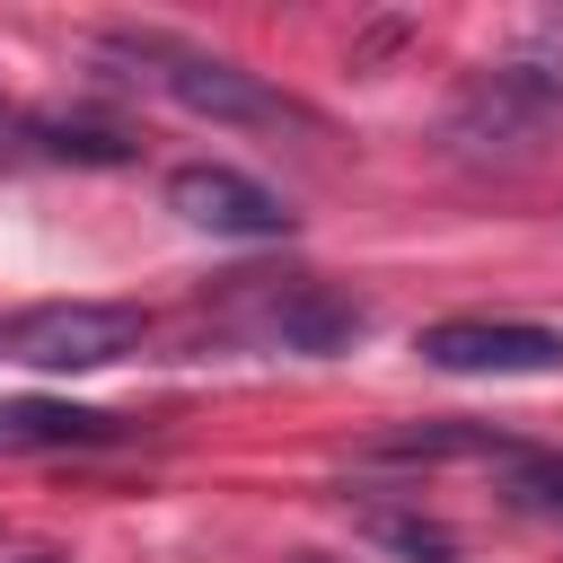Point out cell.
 Segmentation results:
<instances>
[{"label": "cell", "instance_id": "cell-1", "mask_svg": "<svg viewBox=\"0 0 563 563\" xmlns=\"http://www.w3.org/2000/svg\"><path fill=\"white\" fill-rule=\"evenodd\" d=\"M106 53H123V62H132L158 97H176L185 114H211V123H282V114H290L255 70H238V62L202 53V44H176V35H106Z\"/></svg>", "mask_w": 563, "mask_h": 563}, {"label": "cell", "instance_id": "cell-2", "mask_svg": "<svg viewBox=\"0 0 563 563\" xmlns=\"http://www.w3.org/2000/svg\"><path fill=\"white\" fill-rule=\"evenodd\" d=\"M150 317L141 308H114V299H44L26 317L0 325V352L26 361V369H106L123 352H141Z\"/></svg>", "mask_w": 563, "mask_h": 563}, {"label": "cell", "instance_id": "cell-3", "mask_svg": "<svg viewBox=\"0 0 563 563\" xmlns=\"http://www.w3.org/2000/svg\"><path fill=\"white\" fill-rule=\"evenodd\" d=\"M554 114H563L554 79L510 62V70H484V79L457 97V114H449V141H457L466 158H528V150L554 132Z\"/></svg>", "mask_w": 563, "mask_h": 563}, {"label": "cell", "instance_id": "cell-4", "mask_svg": "<svg viewBox=\"0 0 563 563\" xmlns=\"http://www.w3.org/2000/svg\"><path fill=\"white\" fill-rule=\"evenodd\" d=\"M413 352L431 369H457V378H537V369H563V334L528 325V317H440V325H422Z\"/></svg>", "mask_w": 563, "mask_h": 563}, {"label": "cell", "instance_id": "cell-5", "mask_svg": "<svg viewBox=\"0 0 563 563\" xmlns=\"http://www.w3.org/2000/svg\"><path fill=\"white\" fill-rule=\"evenodd\" d=\"M167 211L194 220V229H211V238H290V202H282L273 185L220 167V158L176 167V176H167Z\"/></svg>", "mask_w": 563, "mask_h": 563}, {"label": "cell", "instance_id": "cell-6", "mask_svg": "<svg viewBox=\"0 0 563 563\" xmlns=\"http://www.w3.org/2000/svg\"><path fill=\"white\" fill-rule=\"evenodd\" d=\"M361 325H369V308L343 299V290H325V282H299V290H282V299L264 308V334H273L282 352H352Z\"/></svg>", "mask_w": 563, "mask_h": 563}, {"label": "cell", "instance_id": "cell-7", "mask_svg": "<svg viewBox=\"0 0 563 563\" xmlns=\"http://www.w3.org/2000/svg\"><path fill=\"white\" fill-rule=\"evenodd\" d=\"M97 440H114V413H88V405H62V396L0 405V457H26V449H97Z\"/></svg>", "mask_w": 563, "mask_h": 563}, {"label": "cell", "instance_id": "cell-8", "mask_svg": "<svg viewBox=\"0 0 563 563\" xmlns=\"http://www.w3.org/2000/svg\"><path fill=\"white\" fill-rule=\"evenodd\" d=\"M369 457H510V440L484 422H413V431H378Z\"/></svg>", "mask_w": 563, "mask_h": 563}, {"label": "cell", "instance_id": "cell-9", "mask_svg": "<svg viewBox=\"0 0 563 563\" xmlns=\"http://www.w3.org/2000/svg\"><path fill=\"white\" fill-rule=\"evenodd\" d=\"M352 528L369 537V545H387V554H405V563H457V528H440V519H422V510H352Z\"/></svg>", "mask_w": 563, "mask_h": 563}, {"label": "cell", "instance_id": "cell-10", "mask_svg": "<svg viewBox=\"0 0 563 563\" xmlns=\"http://www.w3.org/2000/svg\"><path fill=\"white\" fill-rule=\"evenodd\" d=\"M519 493L537 510H563V457H519Z\"/></svg>", "mask_w": 563, "mask_h": 563}, {"label": "cell", "instance_id": "cell-11", "mask_svg": "<svg viewBox=\"0 0 563 563\" xmlns=\"http://www.w3.org/2000/svg\"><path fill=\"white\" fill-rule=\"evenodd\" d=\"M18 563H53V554H18Z\"/></svg>", "mask_w": 563, "mask_h": 563}, {"label": "cell", "instance_id": "cell-12", "mask_svg": "<svg viewBox=\"0 0 563 563\" xmlns=\"http://www.w3.org/2000/svg\"><path fill=\"white\" fill-rule=\"evenodd\" d=\"M290 563H325V554H290Z\"/></svg>", "mask_w": 563, "mask_h": 563}]
</instances>
